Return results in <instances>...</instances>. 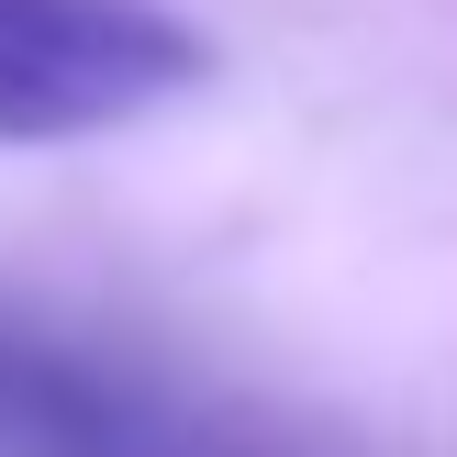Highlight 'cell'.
Returning <instances> with one entry per match:
<instances>
[{"label":"cell","instance_id":"6da1fadb","mask_svg":"<svg viewBox=\"0 0 457 457\" xmlns=\"http://www.w3.org/2000/svg\"><path fill=\"white\" fill-rule=\"evenodd\" d=\"M212 79L179 0H0V145H89Z\"/></svg>","mask_w":457,"mask_h":457},{"label":"cell","instance_id":"7a4b0ae2","mask_svg":"<svg viewBox=\"0 0 457 457\" xmlns=\"http://www.w3.org/2000/svg\"><path fill=\"white\" fill-rule=\"evenodd\" d=\"M0 457H145V424L89 369L0 335Z\"/></svg>","mask_w":457,"mask_h":457}]
</instances>
